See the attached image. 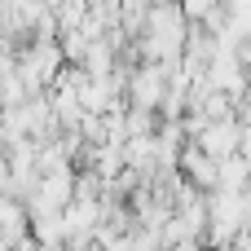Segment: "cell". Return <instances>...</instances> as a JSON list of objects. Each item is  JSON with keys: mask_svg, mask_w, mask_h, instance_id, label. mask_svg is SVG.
Segmentation results:
<instances>
[{"mask_svg": "<svg viewBox=\"0 0 251 251\" xmlns=\"http://www.w3.org/2000/svg\"><path fill=\"white\" fill-rule=\"evenodd\" d=\"M49 251H62V247H49Z\"/></svg>", "mask_w": 251, "mask_h": 251, "instance_id": "obj_4", "label": "cell"}, {"mask_svg": "<svg viewBox=\"0 0 251 251\" xmlns=\"http://www.w3.org/2000/svg\"><path fill=\"white\" fill-rule=\"evenodd\" d=\"M181 163H185V172H190L199 185H216V159H207L199 146H190V150L181 154Z\"/></svg>", "mask_w": 251, "mask_h": 251, "instance_id": "obj_2", "label": "cell"}, {"mask_svg": "<svg viewBox=\"0 0 251 251\" xmlns=\"http://www.w3.org/2000/svg\"><path fill=\"white\" fill-rule=\"evenodd\" d=\"M132 93H137V106H141V110H150V106H159V101H163V93H168V88H163V75H159V71H141V75H137V84H132Z\"/></svg>", "mask_w": 251, "mask_h": 251, "instance_id": "obj_1", "label": "cell"}, {"mask_svg": "<svg viewBox=\"0 0 251 251\" xmlns=\"http://www.w3.org/2000/svg\"><path fill=\"white\" fill-rule=\"evenodd\" d=\"M132 4H150V0H132Z\"/></svg>", "mask_w": 251, "mask_h": 251, "instance_id": "obj_3", "label": "cell"}]
</instances>
